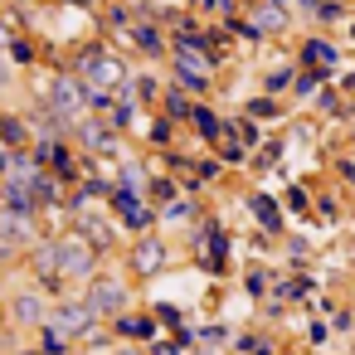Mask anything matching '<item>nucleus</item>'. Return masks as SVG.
<instances>
[{
  "mask_svg": "<svg viewBox=\"0 0 355 355\" xmlns=\"http://www.w3.org/2000/svg\"><path fill=\"white\" fill-rule=\"evenodd\" d=\"M78 78L88 83L93 103H103V93L122 88V78H127V64H122L117 54H107V49H93V54H83V64H78Z\"/></svg>",
  "mask_w": 355,
  "mask_h": 355,
  "instance_id": "nucleus-1",
  "label": "nucleus"
},
{
  "mask_svg": "<svg viewBox=\"0 0 355 355\" xmlns=\"http://www.w3.org/2000/svg\"><path fill=\"white\" fill-rule=\"evenodd\" d=\"M44 103H49V117H59V122H73V117H83V107L93 103V93H88V83H83V78H73V73H59V78H49V88H44Z\"/></svg>",
  "mask_w": 355,
  "mask_h": 355,
  "instance_id": "nucleus-2",
  "label": "nucleus"
},
{
  "mask_svg": "<svg viewBox=\"0 0 355 355\" xmlns=\"http://www.w3.org/2000/svg\"><path fill=\"white\" fill-rule=\"evenodd\" d=\"M54 277H73V282H83V277H93V243L88 239H59L54 243Z\"/></svg>",
  "mask_w": 355,
  "mask_h": 355,
  "instance_id": "nucleus-3",
  "label": "nucleus"
},
{
  "mask_svg": "<svg viewBox=\"0 0 355 355\" xmlns=\"http://www.w3.org/2000/svg\"><path fill=\"white\" fill-rule=\"evenodd\" d=\"M93 321H98V311H93L88 302H59V306H49V326H54L59 336H69V340L88 336Z\"/></svg>",
  "mask_w": 355,
  "mask_h": 355,
  "instance_id": "nucleus-4",
  "label": "nucleus"
},
{
  "mask_svg": "<svg viewBox=\"0 0 355 355\" xmlns=\"http://www.w3.org/2000/svg\"><path fill=\"white\" fill-rule=\"evenodd\" d=\"M83 302H88L98 316H117V311L127 306V287H122L117 277H88V292H83Z\"/></svg>",
  "mask_w": 355,
  "mask_h": 355,
  "instance_id": "nucleus-5",
  "label": "nucleus"
},
{
  "mask_svg": "<svg viewBox=\"0 0 355 355\" xmlns=\"http://www.w3.org/2000/svg\"><path fill=\"white\" fill-rule=\"evenodd\" d=\"M10 321H15V326H25V331H40V326L49 321V302H44V292L20 287V292L10 297Z\"/></svg>",
  "mask_w": 355,
  "mask_h": 355,
  "instance_id": "nucleus-6",
  "label": "nucleus"
},
{
  "mask_svg": "<svg viewBox=\"0 0 355 355\" xmlns=\"http://www.w3.org/2000/svg\"><path fill=\"white\" fill-rule=\"evenodd\" d=\"M30 141H35V132H30L25 117H15V112L0 117V146L6 151H30Z\"/></svg>",
  "mask_w": 355,
  "mask_h": 355,
  "instance_id": "nucleus-7",
  "label": "nucleus"
},
{
  "mask_svg": "<svg viewBox=\"0 0 355 355\" xmlns=\"http://www.w3.org/2000/svg\"><path fill=\"white\" fill-rule=\"evenodd\" d=\"M0 243H30V214L0 205Z\"/></svg>",
  "mask_w": 355,
  "mask_h": 355,
  "instance_id": "nucleus-8",
  "label": "nucleus"
},
{
  "mask_svg": "<svg viewBox=\"0 0 355 355\" xmlns=\"http://www.w3.org/2000/svg\"><path fill=\"white\" fill-rule=\"evenodd\" d=\"M161 263H166V248H161L156 239H141V243L132 248V268H137V272H156Z\"/></svg>",
  "mask_w": 355,
  "mask_h": 355,
  "instance_id": "nucleus-9",
  "label": "nucleus"
},
{
  "mask_svg": "<svg viewBox=\"0 0 355 355\" xmlns=\"http://www.w3.org/2000/svg\"><path fill=\"white\" fill-rule=\"evenodd\" d=\"M175 69H180V78H185L190 88H205V78H209V69H205V59H195L190 49H180V54H175Z\"/></svg>",
  "mask_w": 355,
  "mask_h": 355,
  "instance_id": "nucleus-10",
  "label": "nucleus"
},
{
  "mask_svg": "<svg viewBox=\"0 0 355 355\" xmlns=\"http://www.w3.org/2000/svg\"><path fill=\"white\" fill-rule=\"evenodd\" d=\"M117 209L132 219V224H151V214L141 209V200H132V195H117Z\"/></svg>",
  "mask_w": 355,
  "mask_h": 355,
  "instance_id": "nucleus-11",
  "label": "nucleus"
},
{
  "mask_svg": "<svg viewBox=\"0 0 355 355\" xmlns=\"http://www.w3.org/2000/svg\"><path fill=\"white\" fill-rule=\"evenodd\" d=\"M6 88H10V59L0 54V93H6Z\"/></svg>",
  "mask_w": 355,
  "mask_h": 355,
  "instance_id": "nucleus-12",
  "label": "nucleus"
},
{
  "mask_svg": "<svg viewBox=\"0 0 355 355\" xmlns=\"http://www.w3.org/2000/svg\"><path fill=\"white\" fill-rule=\"evenodd\" d=\"M20 355H44V350H20Z\"/></svg>",
  "mask_w": 355,
  "mask_h": 355,
  "instance_id": "nucleus-13",
  "label": "nucleus"
},
{
  "mask_svg": "<svg viewBox=\"0 0 355 355\" xmlns=\"http://www.w3.org/2000/svg\"><path fill=\"white\" fill-rule=\"evenodd\" d=\"M0 326H6V311H0Z\"/></svg>",
  "mask_w": 355,
  "mask_h": 355,
  "instance_id": "nucleus-14",
  "label": "nucleus"
}]
</instances>
